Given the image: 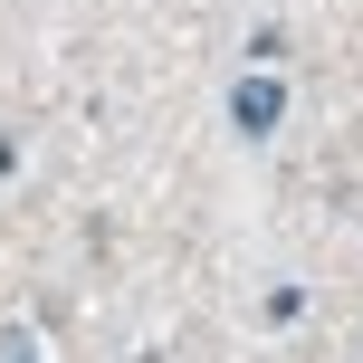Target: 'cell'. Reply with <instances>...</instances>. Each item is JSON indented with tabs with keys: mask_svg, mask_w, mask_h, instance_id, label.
I'll use <instances>...</instances> for the list:
<instances>
[{
	"mask_svg": "<svg viewBox=\"0 0 363 363\" xmlns=\"http://www.w3.org/2000/svg\"><path fill=\"white\" fill-rule=\"evenodd\" d=\"M134 363H153V354H134Z\"/></svg>",
	"mask_w": 363,
	"mask_h": 363,
	"instance_id": "3957f363",
	"label": "cell"
},
{
	"mask_svg": "<svg viewBox=\"0 0 363 363\" xmlns=\"http://www.w3.org/2000/svg\"><path fill=\"white\" fill-rule=\"evenodd\" d=\"M0 363H38V335H0Z\"/></svg>",
	"mask_w": 363,
	"mask_h": 363,
	"instance_id": "7a4b0ae2",
	"label": "cell"
},
{
	"mask_svg": "<svg viewBox=\"0 0 363 363\" xmlns=\"http://www.w3.org/2000/svg\"><path fill=\"white\" fill-rule=\"evenodd\" d=\"M277 115H287V86H277V77H239V86H230V125L249 134V144L277 134Z\"/></svg>",
	"mask_w": 363,
	"mask_h": 363,
	"instance_id": "6da1fadb",
	"label": "cell"
}]
</instances>
